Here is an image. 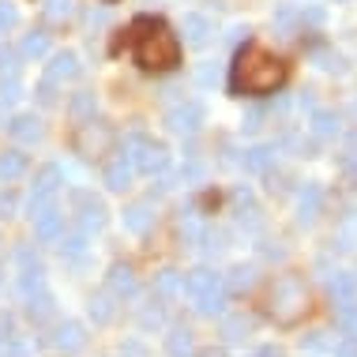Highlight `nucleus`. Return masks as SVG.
Returning a JSON list of instances; mask_svg holds the SVG:
<instances>
[{
    "instance_id": "1",
    "label": "nucleus",
    "mask_w": 357,
    "mask_h": 357,
    "mask_svg": "<svg viewBox=\"0 0 357 357\" xmlns=\"http://www.w3.org/2000/svg\"><path fill=\"white\" fill-rule=\"evenodd\" d=\"M289 79V64L282 56L267 53L264 45H248L237 53L234 72H229V91L234 94H275Z\"/></svg>"
},
{
    "instance_id": "2",
    "label": "nucleus",
    "mask_w": 357,
    "mask_h": 357,
    "mask_svg": "<svg viewBox=\"0 0 357 357\" xmlns=\"http://www.w3.org/2000/svg\"><path fill=\"white\" fill-rule=\"evenodd\" d=\"M124 42H132L136 64L147 68V72H169V68L181 64V42L162 19H147V15L136 19Z\"/></svg>"
},
{
    "instance_id": "3",
    "label": "nucleus",
    "mask_w": 357,
    "mask_h": 357,
    "mask_svg": "<svg viewBox=\"0 0 357 357\" xmlns=\"http://www.w3.org/2000/svg\"><path fill=\"white\" fill-rule=\"evenodd\" d=\"M308 312V289L301 278H294V275H286V278H278V282L271 286V294H267V316H271L275 324H297L301 316Z\"/></svg>"
},
{
    "instance_id": "4",
    "label": "nucleus",
    "mask_w": 357,
    "mask_h": 357,
    "mask_svg": "<svg viewBox=\"0 0 357 357\" xmlns=\"http://www.w3.org/2000/svg\"><path fill=\"white\" fill-rule=\"evenodd\" d=\"M128 151L132 154H124V158L132 162V169L154 173V169L166 166V147H162V143H151L147 136H132L128 139Z\"/></svg>"
},
{
    "instance_id": "5",
    "label": "nucleus",
    "mask_w": 357,
    "mask_h": 357,
    "mask_svg": "<svg viewBox=\"0 0 357 357\" xmlns=\"http://www.w3.org/2000/svg\"><path fill=\"white\" fill-rule=\"evenodd\" d=\"M75 147H79V154H86V158H102V154H109V147H113V132L105 128V124L91 121V124H83Z\"/></svg>"
},
{
    "instance_id": "6",
    "label": "nucleus",
    "mask_w": 357,
    "mask_h": 357,
    "mask_svg": "<svg viewBox=\"0 0 357 357\" xmlns=\"http://www.w3.org/2000/svg\"><path fill=\"white\" fill-rule=\"evenodd\" d=\"M128 181H132V162L121 154V158H113L109 166H105V185L113 192H121V188H128Z\"/></svg>"
},
{
    "instance_id": "7",
    "label": "nucleus",
    "mask_w": 357,
    "mask_h": 357,
    "mask_svg": "<svg viewBox=\"0 0 357 357\" xmlns=\"http://www.w3.org/2000/svg\"><path fill=\"white\" fill-rule=\"evenodd\" d=\"M199 121H204L199 105H181V109L169 113V128H177V132H196Z\"/></svg>"
},
{
    "instance_id": "8",
    "label": "nucleus",
    "mask_w": 357,
    "mask_h": 357,
    "mask_svg": "<svg viewBox=\"0 0 357 357\" xmlns=\"http://www.w3.org/2000/svg\"><path fill=\"white\" fill-rule=\"evenodd\" d=\"M185 289H188L192 297H204V294H211V289H218V278L211 275V271H192L185 278Z\"/></svg>"
},
{
    "instance_id": "9",
    "label": "nucleus",
    "mask_w": 357,
    "mask_h": 357,
    "mask_svg": "<svg viewBox=\"0 0 357 357\" xmlns=\"http://www.w3.org/2000/svg\"><path fill=\"white\" fill-rule=\"evenodd\" d=\"M207 34H211V23H207L204 15H185V38H188L192 45H204Z\"/></svg>"
},
{
    "instance_id": "10",
    "label": "nucleus",
    "mask_w": 357,
    "mask_h": 357,
    "mask_svg": "<svg viewBox=\"0 0 357 357\" xmlns=\"http://www.w3.org/2000/svg\"><path fill=\"white\" fill-rule=\"evenodd\" d=\"M72 75H75V56H72V53H61V56H53V64H50V83L72 79Z\"/></svg>"
},
{
    "instance_id": "11",
    "label": "nucleus",
    "mask_w": 357,
    "mask_h": 357,
    "mask_svg": "<svg viewBox=\"0 0 357 357\" xmlns=\"http://www.w3.org/2000/svg\"><path fill=\"white\" fill-rule=\"evenodd\" d=\"M12 136L23 139V143L38 139V136H42V128H38V117H15V121H12Z\"/></svg>"
},
{
    "instance_id": "12",
    "label": "nucleus",
    "mask_w": 357,
    "mask_h": 357,
    "mask_svg": "<svg viewBox=\"0 0 357 357\" xmlns=\"http://www.w3.org/2000/svg\"><path fill=\"white\" fill-rule=\"evenodd\" d=\"M56 346H61V350H79L83 346V327L79 324H64L61 335H56Z\"/></svg>"
},
{
    "instance_id": "13",
    "label": "nucleus",
    "mask_w": 357,
    "mask_h": 357,
    "mask_svg": "<svg viewBox=\"0 0 357 357\" xmlns=\"http://www.w3.org/2000/svg\"><path fill=\"white\" fill-rule=\"evenodd\" d=\"M26 169V154H19V151H12V154H4V158H0V177H19V173Z\"/></svg>"
},
{
    "instance_id": "14",
    "label": "nucleus",
    "mask_w": 357,
    "mask_h": 357,
    "mask_svg": "<svg viewBox=\"0 0 357 357\" xmlns=\"http://www.w3.org/2000/svg\"><path fill=\"white\" fill-rule=\"evenodd\" d=\"M222 331H226L229 342H237V339H245V335H248V320H245V316H226Z\"/></svg>"
},
{
    "instance_id": "15",
    "label": "nucleus",
    "mask_w": 357,
    "mask_h": 357,
    "mask_svg": "<svg viewBox=\"0 0 357 357\" xmlns=\"http://www.w3.org/2000/svg\"><path fill=\"white\" fill-rule=\"evenodd\" d=\"M109 282H113V289H117V294H132V289H136V278H132L128 267H113Z\"/></svg>"
},
{
    "instance_id": "16",
    "label": "nucleus",
    "mask_w": 357,
    "mask_h": 357,
    "mask_svg": "<svg viewBox=\"0 0 357 357\" xmlns=\"http://www.w3.org/2000/svg\"><path fill=\"white\" fill-rule=\"evenodd\" d=\"M45 45H50V38H45L42 31H34V34H26L23 53H26V56H42V53H45Z\"/></svg>"
},
{
    "instance_id": "17",
    "label": "nucleus",
    "mask_w": 357,
    "mask_h": 357,
    "mask_svg": "<svg viewBox=\"0 0 357 357\" xmlns=\"http://www.w3.org/2000/svg\"><path fill=\"white\" fill-rule=\"evenodd\" d=\"M124 222H128V229H136V234H143V229H147V207H143V204H139V207H132Z\"/></svg>"
},
{
    "instance_id": "18",
    "label": "nucleus",
    "mask_w": 357,
    "mask_h": 357,
    "mask_svg": "<svg viewBox=\"0 0 357 357\" xmlns=\"http://www.w3.org/2000/svg\"><path fill=\"white\" fill-rule=\"evenodd\" d=\"M188 350H192L188 331H173V339H169V354H173V357H181V354H188Z\"/></svg>"
},
{
    "instance_id": "19",
    "label": "nucleus",
    "mask_w": 357,
    "mask_h": 357,
    "mask_svg": "<svg viewBox=\"0 0 357 357\" xmlns=\"http://www.w3.org/2000/svg\"><path fill=\"white\" fill-rule=\"evenodd\" d=\"M15 26V8L12 4H0V34Z\"/></svg>"
},
{
    "instance_id": "20",
    "label": "nucleus",
    "mask_w": 357,
    "mask_h": 357,
    "mask_svg": "<svg viewBox=\"0 0 357 357\" xmlns=\"http://www.w3.org/2000/svg\"><path fill=\"white\" fill-rule=\"evenodd\" d=\"M94 316H98V324H105L113 316V308H109V301H105V297H98V301H94Z\"/></svg>"
},
{
    "instance_id": "21",
    "label": "nucleus",
    "mask_w": 357,
    "mask_h": 357,
    "mask_svg": "<svg viewBox=\"0 0 357 357\" xmlns=\"http://www.w3.org/2000/svg\"><path fill=\"white\" fill-rule=\"evenodd\" d=\"M68 4H72V0H53V4H50V19H61V15H68Z\"/></svg>"
},
{
    "instance_id": "22",
    "label": "nucleus",
    "mask_w": 357,
    "mask_h": 357,
    "mask_svg": "<svg viewBox=\"0 0 357 357\" xmlns=\"http://www.w3.org/2000/svg\"><path fill=\"white\" fill-rule=\"evenodd\" d=\"M316 132H320V136H331V117H327V113H320V117H316Z\"/></svg>"
},
{
    "instance_id": "23",
    "label": "nucleus",
    "mask_w": 357,
    "mask_h": 357,
    "mask_svg": "<svg viewBox=\"0 0 357 357\" xmlns=\"http://www.w3.org/2000/svg\"><path fill=\"white\" fill-rule=\"evenodd\" d=\"M248 166H252V169H264V166H267V151H252V158H248Z\"/></svg>"
},
{
    "instance_id": "24",
    "label": "nucleus",
    "mask_w": 357,
    "mask_h": 357,
    "mask_svg": "<svg viewBox=\"0 0 357 357\" xmlns=\"http://www.w3.org/2000/svg\"><path fill=\"white\" fill-rule=\"evenodd\" d=\"M105 4H113V0H105Z\"/></svg>"
}]
</instances>
